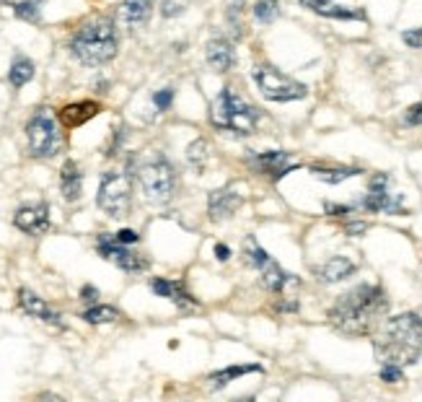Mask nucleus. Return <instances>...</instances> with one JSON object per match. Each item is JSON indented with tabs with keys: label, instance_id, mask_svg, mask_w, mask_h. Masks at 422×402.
Segmentation results:
<instances>
[{
	"label": "nucleus",
	"instance_id": "38",
	"mask_svg": "<svg viewBox=\"0 0 422 402\" xmlns=\"http://www.w3.org/2000/svg\"><path fill=\"white\" fill-rule=\"evenodd\" d=\"M179 13H182V6H177L174 0H163V3H161V16L171 18V16H179Z\"/></svg>",
	"mask_w": 422,
	"mask_h": 402
},
{
	"label": "nucleus",
	"instance_id": "3",
	"mask_svg": "<svg viewBox=\"0 0 422 402\" xmlns=\"http://www.w3.org/2000/svg\"><path fill=\"white\" fill-rule=\"evenodd\" d=\"M119 47L117 26L109 16H91L83 24H78L68 42L70 55L86 68H99L114 60Z\"/></svg>",
	"mask_w": 422,
	"mask_h": 402
},
{
	"label": "nucleus",
	"instance_id": "16",
	"mask_svg": "<svg viewBox=\"0 0 422 402\" xmlns=\"http://www.w3.org/2000/svg\"><path fill=\"white\" fill-rule=\"evenodd\" d=\"M205 58H207V65L218 73H229L236 65V50L226 36H212L210 42L205 44Z\"/></svg>",
	"mask_w": 422,
	"mask_h": 402
},
{
	"label": "nucleus",
	"instance_id": "4",
	"mask_svg": "<svg viewBox=\"0 0 422 402\" xmlns=\"http://www.w3.org/2000/svg\"><path fill=\"white\" fill-rule=\"evenodd\" d=\"M259 117H262V112L246 99H241L231 86H223L215 96V102L210 104V125L220 133L254 135Z\"/></svg>",
	"mask_w": 422,
	"mask_h": 402
},
{
	"label": "nucleus",
	"instance_id": "17",
	"mask_svg": "<svg viewBox=\"0 0 422 402\" xmlns=\"http://www.w3.org/2000/svg\"><path fill=\"white\" fill-rule=\"evenodd\" d=\"M151 286V291L161 299H169L171 304H177V307L186 309V307H197V301L192 299V293L184 288V283L179 281H169V278H151L148 281Z\"/></svg>",
	"mask_w": 422,
	"mask_h": 402
},
{
	"label": "nucleus",
	"instance_id": "34",
	"mask_svg": "<svg viewBox=\"0 0 422 402\" xmlns=\"http://www.w3.org/2000/svg\"><path fill=\"white\" fill-rule=\"evenodd\" d=\"M402 120H404V125H409V128H420L422 125V104L417 102V104H412V107H407Z\"/></svg>",
	"mask_w": 422,
	"mask_h": 402
},
{
	"label": "nucleus",
	"instance_id": "35",
	"mask_svg": "<svg viewBox=\"0 0 422 402\" xmlns=\"http://www.w3.org/2000/svg\"><path fill=\"white\" fill-rule=\"evenodd\" d=\"M402 42H404L407 47H412V50H422V26H417V29H404V32H402Z\"/></svg>",
	"mask_w": 422,
	"mask_h": 402
},
{
	"label": "nucleus",
	"instance_id": "26",
	"mask_svg": "<svg viewBox=\"0 0 422 402\" xmlns=\"http://www.w3.org/2000/svg\"><path fill=\"white\" fill-rule=\"evenodd\" d=\"M42 3L44 0H6V6L13 11V16L29 21V24H36L42 18Z\"/></svg>",
	"mask_w": 422,
	"mask_h": 402
},
{
	"label": "nucleus",
	"instance_id": "2",
	"mask_svg": "<svg viewBox=\"0 0 422 402\" xmlns=\"http://www.w3.org/2000/svg\"><path fill=\"white\" fill-rule=\"evenodd\" d=\"M373 353L381 363L412 366L422 356V317L414 311L386 319L373 335Z\"/></svg>",
	"mask_w": 422,
	"mask_h": 402
},
{
	"label": "nucleus",
	"instance_id": "27",
	"mask_svg": "<svg viewBox=\"0 0 422 402\" xmlns=\"http://www.w3.org/2000/svg\"><path fill=\"white\" fill-rule=\"evenodd\" d=\"M83 319L88 325H111L119 319V309L109 307V304H91L83 311Z\"/></svg>",
	"mask_w": 422,
	"mask_h": 402
},
{
	"label": "nucleus",
	"instance_id": "18",
	"mask_svg": "<svg viewBox=\"0 0 422 402\" xmlns=\"http://www.w3.org/2000/svg\"><path fill=\"white\" fill-rule=\"evenodd\" d=\"M99 112H102V104L99 102H91V99L73 102V104H65V107L60 109V122H62V128L73 130V128L86 125L88 120H93Z\"/></svg>",
	"mask_w": 422,
	"mask_h": 402
},
{
	"label": "nucleus",
	"instance_id": "37",
	"mask_svg": "<svg viewBox=\"0 0 422 402\" xmlns=\"http://www.w3.org/2000/svg\"><path fill=\"white\" fill-rule=\"evenodd\" d=\"M114 239H117L119 244H127V247H130V244H137V241H140V234L132 232V229H122V232L114 234Z\"/></svg>",
	"mask_w": 422,
	"mask_h": 402
},
{
	"label": "nucleus",
	"instance_id": "7",
	"mask_svg": "<svg viewBox=\"0 0 422 402\" xmlns=\"http://www.w3.org/2000/svg\"><path fill=\"white\" fill-rule=\"evenodd\" d=\"M252 78L259 88V94L270 102H298V99H306V94H308V86L285 76L283 70H278L275 65H267V62L254 65Z\"/></svg>",
	"mask_w": 422,
	"mask_h": 402
},
{
	"label": "nucleus",
	"instance_id": "21",
	"mask_svg": "<svg viewBox=\"0 0 422 402\" xmlns=\"http://www.w3.org/2000/svg\"><path fill=\"white\" fill-rule=\"evenodd\" d=\"M259 275H262V286L270 293H283L287 286H298L296 275L285 273V270H283V267H280L275 260H270V262H267V265L259 270Z\"/></svg>",
	"mask_w": 422,
	"mask_h": 402
},
{
	"label": "nucleus",
	"instance_id": "32",
	"mask_svg": "<svg viewBox=\"0 0 422 402\" xmlns=\"http://www.w3.org/2000/svg\"><path fill=\"white\" fill-rule=\"evenodd\" d=\"M381 382H386V384H399V382H404V371H402V366H397V363H381Z\"/></svg>",
	"mask_w": 422,
	"mask_h": 402
},
{
	"label": "nucleus",
	"instance_id": "20",
	"mask_svg": "<svg viewBox=\"0 0 422 402\" xmlns=\"http://www.w3.org/2000/svg\"><path fill=\"white\" fill-rule=\"evenodd\" d=\"M60 189H62V197L68 203H76L81 200V192H83V174H81V166H78L73 159L62 163L60 169Z\"/></svg>",
	"mask_w": 422,
	"mask_h": 402
},
{
	"label": "nucleus",
	"instance_id": "1",
	"mask_svg": "<svg viewBox=\"0 0 422 402\" xmlns=\"http://www.w3.org/2000/svg\"><path fill=\"white\" fill-rule=\"evenodd\" d=\"M388 311L386 291L373 283H360L342 296L329 309V322L345 335H371L373 327H379L381 317Z\"/></svg>",
	"mask_w": 422,
	"mask_h": 402
},
{
	"label": "nucleus",
	"instance_id": "19",
	"mask_svg": "<svg viewBox=\"0 0 422 402\" xmlns=\"http://www.w3.org/2000/svg\"><path fill=\"white\" fill-rule=\"evenodd\" d=\"M355 270H358V265H355L350 257L337 255V257H329L324 265L316 267V278H319L321 283L332 286V283H339V281H345V278H350V275H355Z\"/></svg>",
	"mask_w": 422,
	"mask_h": 402
},
{
	"label": "nucleus",
	"instance_id": "42",
	"mask_svg": "<svg viewBox=\"0 0 422 402\" xmlns=\"http://www.w3.org/2000/svg\"><path fill=\"white\" fill-rule=\"evenodd\" d=\"M296 309H298L296 301H285V299L278 301V311H296Z\"/></svg>",
	"mask_w": 422,
	"mask_h": 402
},
{
	"label": "nucleus",
	"instance_id": "11",
	"mask_svg": "<svg viewBox=\"0 0 422 402\" xmlns=\"http://www.w3.org/2000/svg\"><path fill=\"white\" fill-rule=\"evenodd\" d=\"M249 166H252L257 174H264L270 177L272 182L287 177L290 171L298 169L296 161H290V154L285 151H264V154H252L249 156Z\"/></svg>",
	"mask_w": 422,
	"mask_h": 402
},
{
	"label": "nucleus",
	"instance_id": "12",
	"mask_svg": "<svg viewBox=\"0 0 422 402\" xmlns=\"http://www.w3.org/2000/svg\"><path fill=\"white\" fill-rule=\"evenodd\" d=\"M18 232L29 234V236H42L50 232V206L47 203H34V206L18 208L13 215Z\"/></svg>",
	"mask_w": 422,
	"mask_h": 402
},
{
	"label": "nucleus",
	"instance_id": "30",
	"mask_svg": "<svg viewBox=\"0 0 422 402\" xmlns=\"http://www.w3.org/2000/svg\"><path fill=\"white\" fill-rule=\"evenodd\" d=\"M244 8L246 0H233L229 6V26L233 39H244Z\"/></svg>",
	"mask_w": 422,
	"mask_h": 402
},
{
	"label": "nucleus",
	"instance_id": "23",
	"mask_svg": "<svg viewBox=\"0 0 422 402\" xmlns=\"http://www.w3.org/2000/svg\"><path fill=\"white\" fill-rule=\"evenodd\" d=\"M153 6H156V0H122L119 18H122L127 26H140L145 24L148 16L153 13Z\"/></svg>",
	"mask_w": 422,
	"mask_h": 402
},
{
	"label": "nucleus",
	"instance_id": "14",
	"mask_svg": "<svg viewBox=\"0 0 422 402\" xmlns=\"http://www.w3.org/2000/svg\"><path fill=\"white\" fill-rule=\"evenodd\" d=\"M241 206H244V197L238 195L233 187L212 189L210 197H207V213H210L212 221H229Z\"/></svg>",
	"mask_w": 422,
	"mask_h": 402
},
{
	"label": "nucleus",
	"instance_id": "39",
	"mask_svg": "<svg viewBox=\"0 0 422 402\" xmlns=\"http://www.w3.org/2000/svg\"><path fill=\"white\" fill-rule=\"evenodd\" d=\"M81 299H83L86 304H99V288L83 286V288H81Z\"/></svg>",
	"mask_w": 422,
	"mask_h": 402
},
{
	"label": "nucleus",
	"instance_id": "22",
	"mask_svg": "<svg viewBox=\"0 0 422 402\" xmlns=\"http://www.w3.org/2000/svg\"><path fill=\"white\" fill-rule=\"evenodd\" d=\"M313 180L324 182V185H339V182L345 180H353V177H360L363 169H358V166H321V163H311L308 166Z\"/></svg>",
	"mask_w": 422,
	"mask_h": 402
},
{
	"label": "nucleus",
	"instance_id": "33",
	"mask_svg": "<svg viewBox=\"0 0 422 402\" xmlns=\"http://www.w3.org/2000/svg\"><path fill=\"white\" fill-rule=\"evenodd\" d=\"M174 102V88H161L153 94V104H156V109L158 112H166Z\"/></svg>",
	"mask_w": 422,
	"mask_h": 402
},
{
	"label": "nucleus",
	"instance_id": "10",
	"mask_svg": "<svg viewBox=\"0 0 422 402\" xmlns=\"http://www.w3.org/2000/svg\"><path fill=\"white\" fill-rule=\"evenodd\" d=\"M96 249H99V255L104 260H109L119 270H125V273H143L145 267H148V260L143 255H137L132 249L127 247V244H119L114 239V234H99V239H96Z\"/></svg>",
	"mask_w": 422,
	"mask_h": 402
},
{
	"label": "nucleus",
	"instance_id": "41",
	"mask_svg": "<svg viewBox=\"0 0 422 402\" xmlns=\"http://www.w3.org/2000/svg\"><path fill=\"white\" fill-rule=\"evenodd\" d=\"M215 257H218L220 262H226V260H231V249L226 244H215Z\"/></svg>",
	"mask_w": 422,
	"mask_h": 402
},
{
	"label": "nucleus",
	"instance_id": "8",
	"mask_svg": "<svg viewBox=\"0 0 422 402\" xmlns=\"http://www.w3.org/2000/svg\"><path fill=\"white\" fill-rule=\"evenodd\" d=\"M96 206L111 218H125L132 206V174L130 171H104L96 192Z\"/></svg>",
	"mask_w": 422,
	"mask_h": 402
},
{
	"label": "nucleus",
	"instance_id": "6",
	"mask_svg": "<svg viewBox=\"0 0 422 402\" xmlns=\"http://www.w3.org/2000/svg\"><path fill=\"white\" fill-rule=\"evenodd\" d=\"M26 143H29V154L34 159H52L60 154L62 133H60L52 109L42 107L32 114V120L26 122Z\"/></svg>",
	"mask_w": 422,
	"mask_h": 402
},
{
	"label": "nucleus",
	"instance_id": "24",
	"mask_svg": "<svg viewBox=\"0 0 422 402\" xmlns=\"http://www.w3.org/2000/svg\"><path fill=\"white\" fill-rule=\"evenodd\" d=\"M244 374H264V368L259 363H238V366H229V368H220L215 374L207 377L212 389H223V387H229L233 379L244 377Z\"/></svg>",
	"mask_w": 422,
	"mask_h": 402
},
{
	"label": "nucleus",
	"instance_id": "40",
	"mask_svg": "<svg viewBox=\"0 0 422 402\" xmlns=\"http://www.w3.org/2000/svg\"><path fill=\"white\" fill-rule=\"evenodd\" d=\"M365 232H368V223H363V221H355V223H347L345 226L347 236H360V234H365Z\"/></svg>",
	"mask_w": 422,
	"mask_h": 402
},
{
	"label": "nucleus",
	"instance_id": "5",
	"mask_svg": "<svg viewBox=\"0 0 422 402\" xmlns=\"http://www.w3.org/2000/svg\"><path fill=\"white\" fill-rule=\"evenodd\" d=\"M137 180H140V189H143L145 200L151 206H166L177 195V169L163 154H156L153 159L140 163L137 166Z\"/></svg>",
	"mask_w": 422,
	"mask_h": 402
},
{
	"label": "nucleus",
	"instance_id": "31",
	"mask_svg": "<svg viewBox=\"0 0 422 402\" xmlns=\"http://www.w3.org/2000/svg\"><path fill=\"white\" fill-rule=\"evenodd\" d=\"M280 13V0H257L254 3V18L259 24H272Z\"/></svg>",
	"mask_w": 422,
	"mask_h": 402
},
{
	"label": "nucleus",
	"instance_id": "28",
	"mask_svg": "<svg viewBox=\"0 0 422 402\" xmlns=\"http://www.w3.org/2000/svg\"><path fill=\"white\" fill-rule=\"evenodd\" d=\"M186 161H189V166L197 171H203L205 166H207V161H210V143L205 140V138H197V140H192L189 143V148H186Z\"/></svg>",
	"mask_w": 422,
	"mask_h": 402
},
{
	"label": "nucleus",
	"instance_id": "13",
	"mask_svg": "<svg viewBox=\"0 0 422 402\" xmlns=\"http://www.w3.org/2000/svg\"><path fill=\"white\" fill-rule=\"evenodd\" d=\"M18 304H21V309H24L29 317L39 319L44 325H52V327H57V330L65 327V322L60 317V311H55L47 301L39 299V296H36L34 291H29V288H21V291H18Z\"/></svg>",
	"mask_w": 422,
	"mask_h": 402
},
{
	"label": "nucleus",
	"instance_id": "36",
	"mask_svg": "<svg viewBox=\"0 0 422 402\" xmlns=\"http://www.w3.org/2000/svg\"><path fill=\"white\" fill-rule=\"evenodd\" d=\"M324 213L332 218H350L355 213L353 206H339V203H324Z\"/></svg>",
	"mask_w": 422,
	"mask_h": 402
},
{
	"label": "nucleus",
	"instance_id": "29",
	"mask_svg": "<svg viewBox=\"0 0 422 402\" xmlns=\"http://www.w3.org/2000/svg\"><path fill=\"white\" fill-rule=\"evenodd\" d=\"M244 257H246V262H249L252 267H257V270H262V267L272 260L270 252H267V249H262V244L254 239V236H249V239H246Z\"/></svg>",
	"mask_w": 422,
	"mask_h": 402
},
{
	"label": "nucleus",
	"instance_id": "15",
	"mask_svg": "<svg viewBox=\"0 0 422 402\" xmlns=\"http://www.w3.org/2000/svg\"><path fill=\"white\" fill-rule=\"evenodd\" d=\"M301 6L324 18H337V21H365L363 8H350V6H342V3H334V0H301Z\"/></svg>",
	"mask_w": 422,
	"mask_h": 402
},
{
	"label": "nucleus",
	"instance_id": "25",
	"mask_svg": "<svg viewBox=\"0 0 422 402\" xmlns=\"http://www.w3.org/2000/svg\"><path fill=\"white\" fill-rule=\"evenodd\" d=\"M36 73V65L32 58H26V55H16L13 58V62H11L8 68V81L13 88H21V86H26L32 78H34Z\"/></svg>",
	"mask_w": 422,
	"mask_h": 402
},
{
	"label": "nucleus",
	"instance_id": "9",
	"mask_svg": "<svg viewBox=\"0 0 422 402\" xmlns=\"http://www.w3.org/2000/svg\"><path fill=\"white\" fill-rule=\"evenodd\" d=\"M360 208L368 213H386V215H407L402 195L388 192V174H373L368 185V195L360 200Z\"/></svg>",
	"mask_w": 422,
	"mask_h": 402
}]
</instances>
